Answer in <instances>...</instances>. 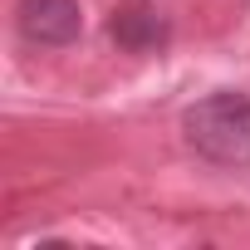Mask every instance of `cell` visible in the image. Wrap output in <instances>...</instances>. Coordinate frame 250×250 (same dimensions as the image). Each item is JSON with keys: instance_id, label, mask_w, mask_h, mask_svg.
Here are the masks:
<instances>
[{"instance_id": "obj_1", "label": "cell", "mask_w": 250, "mask_h": 250, "mask_svg": "<svg viewBox=\"0 0 250 250\" xmlns=\"http://www.w3.org/2000/svg\"><path fill=\"white\" fill-rule=\"evenodd\" d=\"M187 143L216 167H250V98L245 93H211L187 108L182 118Z\"/></svg>"}, {"instance_id": "obj_2", "label": "cell", "mask_w": 250, "mask_h": 250, "mask_svg": "<svg viewBox=\"0 0 250 250\" xmlns=\"http://www.w3.org/2000/svg\"><path fill=\"white\" fill-rule=\"evenodd\" d=\"M15 30L25 44L40 49H64L83 35V5L79 0H20L15 5Z\"/></svg>"}, {"instance_id": "obj_3", "label": "cell", "mask_w": 250, "mask_h": 250, "mask_svg": "<svg viewBox=\"0 0 250 250\" xmlns=\"http://www.w3.org/2000/svg\"><path fill=\"white\" fill-rule=\"evenodd\" d=\"M108 35H113L123 49L147 54V49H157V44H162V15L147 5V0H128V5H118V10H113Z\"/></svg>"}]
</instances>
